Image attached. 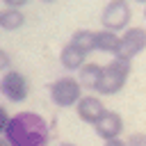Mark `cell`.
<instances>
[{
  "label": "cell",
  "instance_id": "obj_1",
  "mask_svg": "<svg viewBox=\"0 0 146 146\" xmlns=\"http://www.w3.org/2000/svg\"><path fill=\"white\" fill-rule=\"evenodd\" d=\"M5 137L11 146H48L50 128L48 121L36 112H18L9 116Z\"/></svg>",
  "mask_w": 146,
  "mask_h": 146
},
{
  "label": "cell",
  "instance_id": "obj_2",
  "mask_svg": "<svg viewBox=\"0 0 146 146\" xmlns=\"http://www.w3.org/2000/svg\"><path fill=\"white\" fill-rule=\"evenodd\" d=\"M128 75H130V59L114 57L110 64L103 66L100 78H98V84H96L94 91L100 94V96H114V94H119L125 87Z\"/></svg>",
  "mask_w": 146,
  "mask_h": 146
},
{
  "label": "cell",
  "instance_id": "obj_3",
  "mask_svg": "<svg viewBox=\"0 0 146 146\" xmlns=\"http://www.w3.org/2000/svg\"><path fill=\"white\" fill-rule=\"evenodd\" d=\"M130 18H132V11H130V2L128 0H110L103 7V14H100L103 30H112L116 34L123 32L130 25Z\"/></svg>",
  "mask_w": 146,
  "mask_h": 146
},
{
  "label": "cell",
  "instance_id": "obj_4",
  "mask_svg": "<svg viewBox=\"0 0 146 146\" xmlns=\"http://www.w3.org/2000/svg\"><path fill=\"white\" fill-rule=\"evenodd\" d=\"M80 98H82V87H80L78 78L64 75L50 84V100L57 107H73Z\"/></svg>",
  "mask_w": 146,
  "mask_h": 146
},
{
  "label": "cell",
  "instance_id": "obj_5",
  "mask_svg": "<svg viewBox=\"0 0 146 146\" xmlns=\"http://www.w3.org/2000/svg\"><path fill=\"white\" fill-rule=\"evenodd\" d=\"M0 94L11 103H23L27 98V94H30V82L21 71L9 68L0 78Z\"/></svg>",
  "mask_w": 146,
  "mask_h": 146
},
{
  "label": "cell",
  "instance_id": "obj_6",
  "mask_svg": "<svg viewBox=\"0 0 146 146\" xmlns=\"http://www.w3.org/2000/svg\"><path fill=\"white\" fill-rule=\"evenodd\" d=\"M146 48V30L144 27H125L123 34H119V52L114 57L130 59L137 57Z\"/></svg>",
  "mask_w": 146,
  "mask_h": 146
},
{
  "label": "cell",
  "instance_id": "obj_7",
  "mask_svg": "<svg viewBox=\"0 0 146 146\" xmlns=\"http://www.w3.org/2000/svg\"><path fill=\"white\" fill-rule=\"evenodd\" d=\"M94 132L100 139H105V141L121 137V132H123V119H121V114L114 112V110H105L100 114V119L94 123Z\"/></svg>",
  "mask_w": 146,
  "mask_h": 146
},
{
  "label": "cell",
  "instance_id": "obj_8",
  "mask_svg": "<svg viewBox=\"0 0 146 146\" xmlns=\"http://www.w3.org/2000/svg\"><path fill=\"white\" fill-rule=\"evenodd\" d=\"M75 112H78L80 121L94 125V123L100 119V114L105 112V105H103V100H100L98 96H82V98L75 103Z\"/></svg>",
  "mask_w": 146,
  "mask_h": 146
},
{
  "label": "cell",
  "instance_id": "obj_9",
  "mask_svg": "<svg viewBox=\"0 0 146 146\" xmlns=\"http://www.w3.org/2000/svg\"><path fill=\"white\" fill-rule=\"evenodd\" d=\"M84 59H87V55L80 50V48H75L71 41L62 48V52H59V64L66 68V71H80V66L84 64Z\"/></svg>",
  "mask_w": 146,
  "mask_h": 146
},
{
  "label": "cell",
  "instance_id": "obj_10",
  "mask_svg": "<svg viewBox=\"0 0 146 146\" xmlns=\"http://www.w3.org/2000/svg\"><path fill=\"white\" fill-rule=\"evenodd\" d=\"M94 48L107 55H116L119 52V34L112 30H98L94 32Z\"/></svg>",
  "mask_w": 146,
  "mask_h": 146
},
{
  "label": "cell",
  "instance_id": "obj_11",
  "mask_svg": "<svg viewBox=\"0 0 146 146\" xmlns=\"http://www.w3.org/2000/svg\"><path fill=\"white\" fill-rule=\"evenodd\" d=\"M100 71H103V66L100 64H94V62H84L82 66H80V71H78V82H80V87H84V89H96V84H98V78H100Z\"/></svg>",
  "mask_w": 146,
  "mask_h": 146
},
{
  "label": "cell",
  "instance_id": "obj_12",
  "mask_svg": "<svg viewBox=\"0 0 146 146\" xmlns=\"http://www.w3.org/2000/svg\"><path fill=\"white\" fill-rule=\"evenodd\" d=\"M25 25V14L16 7H7L5 11H0V27L7 30V32H14V30H21Z\"/></svg>",
  "mask_w": 146,
  "mask_h": 146
},
{
  "label": "cell",
  "instance_id": "obj_13",
  "mask_svg": "<svg viewBox=\"0 0 146 146\" xmlns=\"http://www.w3.org/2000/svg\"><path fill=\"white\" fill-rule=\"evenodd\" d=\"M71 43H73L75 48H80L84 55H89V52L96 50V48H94V32H91V30H75V32L71 34Z\"/></svg>",
  "mask_w": 146,
  "mask_h": 146
},
{
  "label": "cell",
  "instance_id": "obj_14",
  "mask_svg": "<svg viewBox=\"0 0 146 146\" xmlns=\"http://www.w3.org/2000/svg\"><path fill=\"white\" fill-rule=\"evenodd\" d=\"M125 146H146V132H130Z\"/></svg>",
  "mask_w": 146,
  "mask_h": 146
},
{
  "label": "cell",
  "instance_id": "obj_15",
  "mask_svg": "<svg viewBox=\"0 0 146 146\" xmlns=\"http://www.w3.org/2000/svg\"><path fill=\"white\" fill-rule=\"evenodd\" d=\"M11 68V55L5 50V48H0V71L5 73V71H9Z\"/></svg>",
  "mask_w": 146,
  "mask_h": 146
},
{
  "label": "cell",
  "instance_id": "obj_16",
  "mask_svg": "<svg viewBox=\"0 0 146 146\" xmlns=\"http://www.w3.org/2000/svg\"><path fill=\"white\" fill-rule=\"evenodd\" d=\"M7 123H9V112L0 105V135H5V130H7Z\"/></svg>",
  "mask_w": 146,
  "mask_h": 146
},
{
  "label": "cell",
  "instance_id": "obj_17",
  "mask_svg": "<svg viewBox=\"0 0 146 146\" xmlns=\"http://www.w3.org/2000/svg\"><path fill=\"white\" fill-rule=\"evenodd\" d=\"M2 2H5L7 7H16V9H21V7H23V5H27L30 0H2Z\"/></svg>",
  "mask_w": 146,
  "mask_h": 146
},
{
  "label": "cell",
  "instance_id": "obj_18",
  "mask_svg": "<svg viewBox=\"0 0 146 146\" xmlns=\"http://www.w3.org/2000/svg\"><path fill=\"white\" fill-rule=\"evenodd\" d=\"M103 146H125V141H123L121 137H116V139H107Z\"/></svg>",
  "mask_w": 146,
  "mask_h": 146
},
{
  "label": "cell",
  "instance_id": "obj_19",
  "mask_svg": "<svg viewBox=\"0 0 146 146\" xmlns=\"http://www.w3.org/2000/svg\"><path fill=\"white\" fill-rule=\"evenodd\" d=\"M0 146H11V144H9V139H7L5 135H0Z\"/></svg>",
  "mask_w": 146,
  "mask_h": 146
},
{
  "label": "cell",
  "instance_id": "obj_20",
  "mask_svg": "<svg viewBox=\"0 0 146 146\" xmlns=\"http://www.w3.org/2000/svg\"><path fill=\"white\" fill-rule=\"evenodd\" d=\"M59 146H75V144H71V141H62Z\"/></svg>",
  "mask_w": 146,
  "mask_h": 146
},
{
  "label": "cell",
  "instance_id": "obj_21",
  "mask_svg": "<svg viewBox=\"0 0 146 146\" xmlns=\"http://www.w3.org/2000/svg\"><path fill=\"white\" fill-rule=\"evenodd\" d=\"M41 2H46V5H50V2H57V0H41Z\"/></svg>",
  "mask_w": 146,
  "mask_h": 146
},
{
  "label": "cell",
  "instance_id": "obj_22",
  "mask_svg": "<svg viewBox=\"0 0 146 146\" xmlns=\"http://www.w3.org/2000/svg\"><path fill=\"white\" fill-rule=\"evenodd\" d=\"M132 2H141V5H146V0H132Z\"/></svg>",
  "mask_w": 146,
  "mask_h": 146
},
{
  "label": "cell",
  "instance_id": "obj_23",
  "mask_svg": "<svg viewBox=\"0 0 146 146\" xmlns=\"http://www.w3.org/2000/svg\"><path fill=\"white\" fill-rule=\"evenodd\" d=\"M144 21H146V5H144Z\"/></svg>",
  "mask_w": 146,
  "mask_h": 146
}]
</instances>
